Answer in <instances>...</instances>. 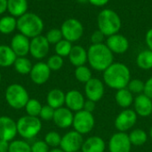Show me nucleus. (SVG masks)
Returning <instances> with one entry per match:
<instances>
[{"label":"nucleus","instance_id":"obj_44","mask_svg":"<svg viewBox=\"0 0 152 152\" xmlns=\"http://www.w3.org/2000/svg\"><path fill=\"white\" fill-rule=\"evenodd\" d=\"M145 41L148 46V49L152 51V28L150 29L145 35Z\"/></svg>","mask_w":152,"mask_h":152},{"label":"nucleus","instance_id":"obj_48","mask_svg":"<svg viewBox=\"0 0 152 152\" xmlns=\"http://www.w3.org/2000/svg\"><path fill=\"white\" fill-rule=\"evenodd\" d=\"M49 152H64L61 148H54V149H52L50 150Z\"/></svg>","mask_w":152,"mask_h":152},{"label":"nucleus","instance_id":"obj_9","mask_svg":"<svg viewBox=\"0 0 152 152\" xmlns=\"http://www.w3.org/2000/svg\"><path fill=\"white\" fill-rule=\"evenodd\" d=\"M138 116L134 109H123L116 117L114 125L118 132L126 133L131 130L136 124Z\"/></svg>","mask_w":152,"mask_h":152},{"label":"nucleus","instance_id":"obj_42","mask_svg":"<svg viewBox=\"0 0 152 152\" xmlns=\"http://www.w3.org/2000/svg\"><path fill=\"white\" fill-rule=\"evenodd\" d=\"M143 94H145L147 97H149L151 99H152V76L151 77H150V78L145 82Z\"/></svg>","mask_w":152,"mask_h":152},{"label":"nucleus","instance_id":"obj_33","mask_svg":"<svg viewBox=\"0 0 152 152\" xmlns=\"http://www.w3.org/2000/svg\"><path fill=\"white\" fill-rule=\"evenodd\" d=\"M8 152H31V146L23 140H13L9 144Z\"/></svg>","mask_w":152,"mask_h":152},{"label":"nucleus","instance_id":"obj_32","mask_svg":"<svg viewBox=\"0 0 152 152\" xmlns=\"http://www.w3.org/2000/svg\"><path fill=\"white\" fill-rule=\"evenodd\" d=\"M42 108H43V106L39 100H37L36 99H29V100L28 101V103L26 104L24 108L27 113V116L39 117Z\"/></svg>","mask_w":152,"mask_h":152},{"label":"nucleus","instance_id":"obj_10","mask_svg":"<svg viewBox=\"0 0 152 152\" xmlns=\"http://www.w3.org/2000/svg\"><path fill=\"white\" fill-rule=\"evenodd\" d=\"M83 143V135L73 130L61 136L60 148L64 152H77L81 151Z\"/></svg>","mask_w":152,"mask_h":152},{"label":"nucleus","instance_id":"obj_5","mask_svg":"<svg viewBox=\"0 0 152 152\" xmlns=\"http://www.w3.org/2000/svg\"><path fill=\"white\" fill-rule=\"evenodd\" d=\"M5 100L12 108L19 110L25 108L29 100V95L25 87L19 83H12L5 90Z\"/></svg>","mask_w":152,"mask_h":152},{"label":"nucleus","instance_id":"obj_53","mask_svg":"<svg viewBox=\"0 0 152 152\" xmlns=\"http://www.w3.org/2000/svg\"><path fill=\"white\" fill-rule=\"evenodd\" d=\"M39 1H41V0H39Z\"/></svg>","mask_w":152,"mask_h":152},{"label":"nucleus","instance_id":"obj_17","mask_svg":"<svg viewBox=\"0 0 152 152\" xmlns=\"http://www.w3.org/2000/svg\"><path fill=\"white\" fill-rule=\"evenodd\" d=\"M74 119V114L71 110L66 107L55 109L53 121L54 125L61 129H67L72 126Z\"/></svg>","mask_w":152,"mask_h":152},{"label":"nucleus","instance_id":"obj_14","mask_svg":"<svg viewBox=\"0 0 152 152\" xmlns=\"http://www.w3.org/2000/svg\"><path fill=\"white\" fill-rule=\"evenodd\" d=\"M18 134L17 132V124L16 122L7 116H0V140H4L6 142H11L14 140L16 135Z\"/></svg>","mask_w":152,"mask_h":152},{"label":"nucleus","instance_id":"obj_29","mask_svg":"<svg viewBox=\"0 0 152 152\" xmlns=\"http://www.w3.org/2000/svg\"><path fill=\"white\" fill-rule=\"evenodd\" d=\"M13 66L18 73L21 75H27L30 73L33 65L28 58H27L26 56H22L16 58Z\"/></svg>","mask_w":152,"mask_h":152},{"label":"nucleus","instance_id":"obj_37","mask_svg":"<svg viewBox=\"0 0 152 152\" xmlns=\"http://www.w3.org/2000/svg\"><path fill=\"white\" fill-rule=\"evenodd\" d=\"M46 64L51 71H59L60 69L62 68V66L64 65L63 57H61L56 54L53 55L48 58Z\"/></svg>","mask_w":152,"mask_h":152},{"label":"nucleus","instance_id":"obj_22","mask_svg":"<svg viewBox=\"0 0 152 152\" xmlns=\"http://www.w3.org/2000/svg\"><path fill=\"white\" fill-rule=\"evenodd\" d=\"M106 150V142L100 136H91L84 141L82 152H104Z\"/></svg>","mask_w":152,"mask_h":152},{"label":"nucleus","instance_id":"obj_34","mask_svg":"<svg viewBox=\"0 0 152 152\" xmlns=\"http://www.w3.org/2000/svg\"><path fill=\"white\" fill-rule=\"evenodd\" d=\"M72 43L66 40V39H61L60 42H58L55 45L54 50L56 55L61 56V57H65V56H69L71 49H72Z\"/></svg>","mask_w":152,"mask_h":152},{"label":"nucleus","instance_id":"obj_38","mask_svg":"<svg viewBox=\"0 0 152 152\" xmlns=\"http://www.w3.org/2000/svg\"><path fill=\"white\" fill-rule=\"evenodd\" d=\"M45 38H46L47 41L49 42V44H54V45H56L58 42H60L61 39H63L61 29H52V30H50L46 33Z\"/></svg>","mask_w":152,"mask_h":152},{"label":"nucleus","instance_id":"obj_23","mask_svg":"<svg viewBox=\"0 0 152 152\" xmlns=\"http://www.w3.org/2000/svg\"><path fill=\"white\" fill-rule=\"evenodd\" d=\"M65 94L60 89H53L51 90L46 96L47 105L53 108V109H58L62 108L65 105Z\"/></svg>","mask_w":152,"mask_h":152},{"label":"nucleus","instance_id":"obj_3","mask_svg":"<svg viewBox=\"0 0 152 152\" xmlns=\"http://www.w3.org/2000/svg\"><path fill=\"white\" fill-rule=\"evenodd\" d=\"M17 29L20 34L28 39L41 35L44 30L43 20L36 13H26L17 20Z\"/></svg>","mask_w":152,"mask_h":152},{"label":"nucleus","instance_id":"obj_31","mask_svg":"<svg viewBox=\"0 0 152 152\" xmlns=\"http://www.w3.org/2000/svg\"><path fill=\"white\" fill-rule=\"evenodd\" d=\"M75 77L77 82L86 84L93 78V73L91 69L86 65H81L76 67L75 69Z\"/></svg>","mask_w":152,"mask_h":152},{"label":"nucleus","instance_id":"obj_40","mask_svg":"<svg viewBox=\"0 0 152 152\" xmlns=\"http://www.w3.org/2000/svg\"><path fill=\"white\" fill-rule=\"evenodd\" d=\"M31 146V152H49V146L45 141H37Z\"/></svg>","mask_w":152,"mask_h":152},{"label":"nucleus","instance_id":"obj_8","mask_svg":"<svg viewBox=\"0 0 152 152\" xmlns=\"http://www.w3.org/2000/svg\"><path fill=\"white\" fill-rule=\"evenodd\" d=\"M61 30L64 39L69 42H76L79 40L84 33L83 24L75 18L67 19L61 24Z\"/></svg>","mask_w":152,"mask_h":152},{"label":"nucleus","instance_id":"obj_6","mask_svg":"<svg viewBox=\"0 0 152 152\" xmlns=\"http://www.w3.org/2000/svg\"><path fill=\"white\" fill-rule=\"evenodd\" d=\"M16 124L18 134L25 140L36 137L42 130V122L39 117L24 116L19 118Z\"/></svg>","mask_w":152,"mask_h":152},{"label":"nucleus","instance_id":"obj_24","mask_svg":"<svg viewBox=\"0 0 152 152\" xmlns=\"http://www.w3.org/2000/svg\"><path fill=\"white\" fill-rule=\"evenodd\" d=\"M27 0H7V10L12 17H20L28 11Z\"/></svg>","mask_w":152,"mask_h":152},{"label":"nucleus","instance_id":"obj_43","mask_svg":"<svg viewBox=\"0 0 152 152\" xmlns=\"http://www.w3.org/2000/svg\"><path fill=\"white\" fill-rule=\"evenodd\" d=\"M95 108H96V103L95 102H94L92 100H89V99H86L83 110L93 114V112L95 110Z\"/></svg>","mask_w":152,"mask_h":152},{"label":"nucleus","instance_id":"obj_27","mask_svg":"<svg viewBox=\"0 0 152 152\" xmlns=\"http://www.w3.org/2000/svg\"><path fill=\"white\" fill-rule=\"evenodd\" d=\"M136 65L142 70L152 69V51L145 49L141 51L136 56Z\"/></svg>","mask_w":152,"mask_h":152},{"label":"nucleus","instance_id":"obj_26","mask_svg":"<svg viewBox=\"0 0 152 152\" xmlns=\"http://www.w3.org/2000/svg\"><path fill=\"white\" fill-rule=\"evenodd\" d=\"M17 56L10 46L0 45V67H10L13 65Z\"/></svg>","mask_w":152,"mask_h":152},{"label":"nucleus","instance_id":"obj_7","mask_svg":"<svg viewBox=\"0 0 152 152\" xmlns=\"http://www.w3.org/2000/svg\"><path fill=\"white\" fill-rule=\"evenodd\" d=\"M95 125V119L92 113L86 112L85 110L78 111L74 114L73 119V128L74 131L84 135L91 133Z\"/></svg>","mask_w":152,"mask_h":152},{"label":"nucleus","instance_id":"obj_2","mask_svg":"<svg viewBox=\"0 0 152 152\" xmlns=\"http://www.w3.org/2000/svg\"><path fill=\"white\" fill-rule=\"evenodd\" d=\"M87 62L92 69L103 73L114 63V54L106 44H92L87 49Z\"/></svg>","mask_w":152,"mask_h":152},{"label":"nucleus","instance_id":"obj_16","mask_svg":"<svg viewBox=\"0 0 152 152\" xmlns=\"http://www.w3.org/2000/svg\"><path fill=\"white\" fill-rule=\"evenodd\" d=\"M105 44L113 54L117 55L124 54L129 48L128 39L124 35L118 33L108 37Z\"/></svg>","mask_w":152,"mask_h":152},{"label":"nucleus","instance_id":"obj_47","mask_svg":"<svg viewBox=\"0 0 152 152\" xmlns=\"http://www.w3.org/2000/svg\"><path fill=\"white\" fill-rule=\"evenodd\" d=\"M7 9V0H0V14H3Z\"/></svg>","mask_w":152,"mask_h":152},{"label":"nucleus","instance_id":"obj_25","mask_svg":"<svg viewBox=\"0 0 152 152\" xmlns=\"http://www.w3.org/2000/svg\"><path fill=\"white\" fill-rule=\"evenodd\" d=\"M134 95L129 91L127 88L116 90L115 100L117 104L123 109L129 108L134 104Z\"/></svg>","mask_w":152,"mask_h":152},{"label":"nucleus","instance_id":"obj_12","mask_svg":"<svg viewBox=\"0 0 152 152\" xmlns=\"http://www.w3.org/2000/svg\"><path fill=\"white\" fill-rule=\"evenodd\" d=\"M108 149L110 152H131L132 144L128 133L117 132L109 141Z\"/></svg>","mask_w":152,"mask_h":152},{"label":"nucleus","instance_id":"obj_51","mask_svg":"<svg viewBox=\"0 0 152 152\" xmlns=\"http://www.w3.org/2000/svg\"><path fill=\"white\" fill-rule=\"evenodd\" d=\"M0 82H1V73H0Z\"/></svg>","mask_w":152,"mask_h":152},{"label":"nucleus","instance_id":"obj_41","mask_svg":"<svg viewBox=\"0 0 152 152\" xmlns=\"http://www.w3.org/2000/svg\"><path fill=\"white\" fill-rule=\"evenodd\" d=\"M104 34L97 30H94L93 33H92V36H91V42L92 44L94 45H97V44H102L103 43V39H104Z\"/></svg>","mask_w":152,"mask_h":152},{"label":"nucleus","instance_id":"obj_15","mask_svg":"<svg viewBox=\"0 0 152 152\" xmlns=\"http://www.w3.org/2000/svg\"><path fill=\"white\" fill-rule=\"evenodd\" d=\"M51 70L46 63L38 62L33 65L31 72L29 73L31 81L37 85H42L47 82L51 76Z\"/></svg>","mask_w":152,"mask_h":152},{"label":"nucleus","instance_id":"obj_30","mask_svg":"<svg viewBox=\"0 0 152 152\" xmlns=\"http://www.w3.org/2000/svg\"><path fill=\"white\" fill-rule=\"evenodd\" d=\"M17 29V20L11 16H4L0 19V32L2 34H10Z\"/></svg>","mask_w":152,"mask_h":152},{"label":"nucleus","instance_id":"obj_13","mask_svg":"<svg viewBox=\"0 0 152 152\" xmlns=\"http://www.w3.org/2000/svg\"><path fill=\"white\" fill-rule=\"evenodd\" d=\"M50 50V44L47 41L45 36L39 35L31 39L30 47H29V54L36 59L40 60L45 58Z\"/></svg>","mask_w":152,"mask_h":152},{"label":"nucleus","instance_id":"obj_52","mask_svg":"<svg viewBox=\"0 0 152 152\" xmlns=\"http://www.w3.org/2000/svg\"><path fill=\"white\" fill-rule=\"evenodd\" d=\"M77 152H82V151H77Z\"/></svg>","mask_w":152,"mask_h":152},{"label":"nucleus","instance_id":"obj_35","mask_svg":"<svg viewBox=\"0 0 152 152\" xmlns=\"http://www.w3.org/2000/svg\"><path fill=\"white\" fill-rule=\"evenodd\" d=\"M145 82L141 79H131L127 85V89L133 95H140L143 94Z\"/></svg>","mask_w":152,"mask_h":152},{"label":"nucleus","instance_id":"obj_28","mask_svg":"<svg viewBox=\"0 0 152 152\" xmlns=\"http://www.w3.org/2000/svg\"><path fill=\"white\" fill-rule=\"evenodd\" d=\"M128 136H129L132 146H136V147L143 146L147 142L148 138H149L148 133L141 128L134 129L133 131H131Z\"/></svg>","mask_w":152,"mask_h":152},{"label":"nucleus","instance_id":"obj_49","mask_svg":"<svg viewBox=\"0 0 152 152\" xmlns=\"http://www.w3.org/2000/svg\"><path fill=\"white\" fill-rule=\"evenodd\" d=\"M77 1L79 2V3H81V4H85V3L88 2V0H77Z\"/></svg>","mask_w":152,"mask_h":152},{"label":"nucleus","instance_id":"obj_4","mask_svg":"<svg viewBox=\"0 0 152 152\" xmlns=\"http://www.w3.org/2000/svg\"><path fill=\"white\" fill-rule=\"evenodd\" d=\"M97 23L98 30L106 37L118 33L122 24L119 15L111 9H103L98 14Z\"/></svg>","mask_w":152,"mask_h":152},{"label":"nucleus","instance_id":"obj_39","mask_svg":"<svg viewBox=\"0 0 152 152\" xmlns=\"http://www.w3.org/2000/svg\"><path fill=\"white\" fill-rule=\"evenodd\" d=\"M54 111L55 109H53V108H51L48 105L43 106L40 115H39V118L45 121H50L53 120V115H54Z\"/></svg>","mask_w":152,"mask_h":152},{"label":"nucleus","instance_id":"obj_19","mask_svg":"<svg viewBox=\"0 0 152 152\" xmlns=\"http://www.w3.org/2000/svg\"><path fill=\"white\" fill-rule=\"evenodd\" d=\"M86 99L84 95L77 90H69L65 94V105L66 108L72 112H78L83 110Z\"/></svg>","mask_w":152,"mask_h":152},{"label":"nucleus","instance_id":"obj_11","mask_svg":"<svg viewBox=\"0 0 152 152\" xmlns=\"http://www.w3.org/2000/svg\"><path fill=\"white\" fill-rule=\"evenodd\" d=\"M85 96L86 99L92 100L94 102L100 101L105 93V84L103 81L99 78L93 77L88 82L85 84Z\"/></svg>","mask_w":152,"mask_h":152},{"label":"nucleus","instance_id":"obj_20","mask_svg":"<svg viewBox=\"0 0 152 152\" xmlns=\"http://www.w3.org/2000/svg\"><path fill=\"white\" fill-rule=\"evenodd\" d=\"M10 47L15 53L17 57L26 56L29 53L30 40L26 36L18 33L12 37Z\"/></svg>","mask_w":152,"mask_h":152},{"label":"nucleus","instance_id":"obj_46","mask_svg":"<svg viewBox=\"0 0 152 152\" xmlns=\"http://www.w3.org/2000/svg\"><path fill=\"white\" fill-rule=\"evenodd\" d=\"M9 142L4 140H0V152H8L9 150Z\"/></svg>","mask_w":152,"mask_h":152},{"label":"nucleus","instance_id":"obj_36","mask_svg":"<svg viewBox=\"0 0 152 152\" xmlns=\"http://www.w3.org/2000/svg\"><path fill=\"white\" fill-rule=\"evenodd\" d=\"M44 141L46 142V144L49 147H52L53 149H54V148L60 147L61 142V136L59 133L52 131L45 134Z\"/></svg>","mask_w":152,"mask_h":152},{"label":"nucleus","instance_id":"obj_45","mask_svg":"<svg viewBox=\"0 0 152 152\" xmlns=\"http://www.w3.org/2000/svg\"><path fill=\"white\" fill-rule=\"evenodd\" d=\"M110 0H88V2L90 4H92L93 5H95V6H103L105 4H107L109 3Z\"/></svg>","mask_w":152,"mask_h":152},{"label":"nucleus","instance_id":"obj_1","mask_svg":"<svg viewBox=\"0 0 152 152\" xmlns=\"http://www.w3.org/2000/svg\"><path fill=\"white\" fill-rule=\"evenodd\" d=\"M102 81L106 86L112 90L125 89L131 81L130 69L123 63L114 62L102 73Z\"/></svg>","mask_w":152,"mask_h":152},{"label":"nucleus","instance_id":"obj_21","mask_svg":"<svg viewBox=\"0 0 152 152\" xmlns=\"http://www.w3.org/2000/svg\"><path fill=\"white\" fill-rule=\"evenodd\" d=\"M69 60L72 65L78 67L81 65H86L87 63V50L79 45H75L69 55Z\"/></svg>","mask_w":152,"mask_h":152},{"label":"nucleus","instance_id":"obj_18","mask_svg":"<svg viewBox=\"0 0 152 152\" xmlns=\"http://www.w3.org/2000/svg\"><path fill=\"white\" fill-rule=\"evenodd\" d=\"M134 110L138 116L149 117L152 114V99L145 94L137 95L134 99Z\"/></svg>","mask_w":152,"mask_h":152},{"label":"nucleus","instance_id":"obj_50","mask_svg":"<svg viewBox=\"0 0 152 152\" xmlns=\"http://www.w3.org/2000/svg\"><path fill=\"white\" fill-rule=\"evenodd\" d=\"M149 136L151 137V139L152 140V126L151 127V129H150V133H149Z\"/></svg>","mask_w":152,"mask_h":152}]
</instances>
